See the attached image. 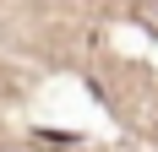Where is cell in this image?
I'll use <instances>...</instances> for the list:
<instances>
[{"label": "cell", "instance_id": "cell-1", "mask_svg": "<svg viewBox=\"0 0 158 152\" xmlns=\"http://www.w3.org/2000/svg\"><path fill=\"white\" fill-rule=\"evenodd\" d=\"M142 22H147V27H158V6H142Z\"/></svg>", "mask_w": 158, "mask_h": 152}]
</instances>
